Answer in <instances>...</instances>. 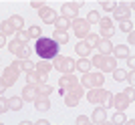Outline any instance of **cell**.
Masks as SVG:
<instances>
[{
  "instance_id": "24",
  "label": "cell",
  "mask_w": 135,
  "mask_h": 125,
  "mask_svg": "<svg viewBox=\"0 0 135 125\" xmlns=\"http://www.w3.org/2000/svg\"><path fill=\"white\" fill-rule=\"evenodd\" d=\"M14 65H16L20 71H24V73H28V71H34V62L30 61V59H20V61H14Z\"/></svg>"
},
{
  "instance_id": "49",
  "label": "cell",
  "mask_w": 135,
  "mask_h": 125,
  "mask_svg": "<svg viewBox=\"0 0 135 125\" xmlns=\"http://www.w3.org/2000/svg\"><path fill=\"white\" fill-rule=\"evenodd\" d=\"M32 6H34V8H38V10H40V8H42V6H45V4H42V2H32Z\"/></svg>"
},
{
  "instance_id": "48",
  "label": "cell",
  "mask_w": 135,
  "mask_h": 125,
  "mask_svg": "<svg viewBox=\"0 0 135 125\" xmlns=\"http://www.w3.org/2000/svg\"><path fill=\"white\" fill-rule=\"evenodd\" d=\"M2 46H6V36L4 34H0V49H2Z\"/></svg>"
},
{
  "instance_id": "33",
  "label": "cell",
  "mask_w": 135,
  "mask_h": 125,
  "mask_svg": "<svg viewBox=\"0 0 135 125\" xmlns=\"http://www.w3.org/2000/svg\"><path fill=\"white\" fill-rule=\"evenodd\" d=\"M113 123H115V125H123V123H127V117H125V113H123V111H117V113H115V115H113Z\"/></svg>"
},
{
  "instance_id": "23",
  "label": "cell",
  "mask_w": 135,
  "mask_h": 125,
  "mask_svg": "<svg viewBox=\"0 0 135 125\" xmlns=\"http://www.w3.org/2000/svg\"><path fill=\"white\" fill-rule=\"evenodd\" d=\"M34 71H38L40 75H49L52 71V62L49 61H40V62H34Z\"/></svg>"
},
{
  "instance_id": "16",
  "label": "cell",
  "mask_w": 135,
  "mask_h": 125,
  "mask_svg": "<svg viewBox=\"0 0 135 125\" xmlns=\"http://www.w3.org/2000/svg\"><path fill=\"white\" fill-rule=\"evenodd\" d=\"M129 103H131V101L127 99V95H125V93H119V95L113 97V107L117 109V111H125Z\"/></svg>"
},
{
  "instance_id": "15",
  "label": "cell",
  "mask_w": 135,
  "mask_h": 125,
  "mask_svg": "<svg viewBox=\"0 0 135 125\" xmlns=\"http://www.w3.org/2000/svg\"><path fill=\"white\" fill-rule=\"evenodd\" d=\"M38 97V91H36V85H30V83H26L22 89V101H34Z\"/></svg>"
},
{
  "instance_id": "20",
  "label": "cell",
  "mask_w": 135,
  "mask_h": 125,
  "mask_svg": "<svg viewBox=\"0 0 135 125\" xmlns=\"http://www.w3.org/2000/svg\"><path fill=\"white\" fill-rule=\"evenodd\" d=\"M32 103H34V107H36V111H49V109H51V101H49V97H45V95H38Z\"/></svg>"
},
{
  "instance_id": "14",
  "label": "cell",
  "mask_w": 135,
  "mask_h": 125,
  "mask_svg": "<svg viewBox=\"0 0 135 125\" xmlns=\"http://www.w3.org/2000/svg\"><path fill=\"white\" fill-rule=\"evenodd\" d=\"M131 8H133V6H129V8H127V4H117V8L113 10V16L117 18V20H129Z\"/></svg>"
},
{
  "instance_id": "46",
  "label": "cell",
  "mask_w": 135,
  "mask_h": 125,
  "mask_svg": "<svg viewBox=\"0 0 135 125\" xmlns=\"http://www.w3.org/2000/svg\"><path fill=\"white\" fill-rule=\"evenodd\" d=\"M127 39H129V45H133V42H135V34H133V30H131V32H127Z\"/></svg>"
},
{
  "instance_id": "28",
  "label": "cell",
  "mask_w": 135,
  "mask_h": 125,
  "mask_svg": "<svg viewBox=\"0 0 135 125\" xmlns=\"http://www.w3.org/2000/svg\"><path fill=\"white\" fill-rule=\"evenodd\" d=\"M8 22H10V26L14 30H22V26H24V20H22V16H18V14H14V16H10L8 18Z\"/></svg>"
},
{
  "instance_id": "37",
  "label": "cell",
  "mask_w": 135,
  "mask_h": 125,
  "mask_svg": "<svg viewBox=\"0 0 135 125\" xmlns=\"http://www.w3.org/2000/svg\"><path fill=\"white\" fill-rule=\"evenodd\" d=\"M113 77H115V81H125L127 71H123V69H115V71H113Z\"/></svg>"
},
{
  "instance_id": "45",
  "label": "cell",
  "mask_w": 135,
  "mask_h": 125,
  "mask_svg": "<svg viewBox=\"0 0 135 125\" xmlns=\"http://www.w3.org/2000/svg\"><path fill=\"white\" fill-rule=\"evenodd\" d=\"M127 67L133 71V67H135V59H133V57H127Z\"/></svg>"
},
{
  "instance_id": "40",
  "label": "cell",
  "mask_w": 135,
  "mask_h": 125,
  "mask_svg": "<svg viewBox=\"0 0 135 125\" xmlns=\"http://www.w3.org/2000/svg\"><path fill=\"white\" fill-rule=\"evenodd\" d=\"M4 111H8V101H6L4 97H0V115L4 113Z\"/></svg>"
},
{
  "instance_id": "31",
  "label": "cell",
  "mask_w": 135,
  "mask_h": 125,
  "mask_svg": "<svg viewBox=\"0 0 135 125\" xmlns=\"http://www.w3.org/2000/svg\"><path fill=\"white\" fill-rule=\"evenodd\" d=\"M85 20H87V24H99V20H101V16H99V12L97 10H91L89 14H87V18H85Z\"/></svg>"
},
{
  "instance_id": "1",
  "label": "cell",
  "mask_w": 135,
  "mask_h": 125,
  "mask_svg": "<svg viewBox=\"0 0 135 125\" xmlns=\"http://www.w3.org/2000/svg\"><path fill=\"white\" fill-rule=\"evenodd\" d=\"M34 51L38 55L42 61H51L59 55V45H56L52 39H45V36H40L36 40V45H34Z\"/></svg>"
},
{
  "instance_id": "7",
  "label": "cell",
  "mask_w": 135,
  "mask_h": 125,
  "mask_svg": "<svg viewBox=\"0 0 135 125\" xmlns=\"http://www.w3.org/2000/svg\"><path fill=\"white\" fill-rule=\"evenodd\" d=\"M8 51L18 59H30V46L22 45V42H18V40H12L10 45H8Z\"/></svg>"
},
{
  "instance_id": "42",
  "label": "cell",
  "mask_w": 135,
  "mask_h": 125,
  "mask_svg": "<svg viewBox=\"0 0 135 125\" xmlns=\"http://www.w3.org/2000/svg\"><path fill=\"white\" fill-rule=\"evenodd\" d=\"M87 123H91L89 117H85V115H79V117H77V125H87Z\"/></svg>"
},
{
  "instance_id": "30",
  "label": "cell",
  "mask_w": 135,
  "mask_h": 125,
  "mask_svg": "<svg viewBox=\"0 0 135 125\" xmlns=\"http://www.w3.org/2000/svg\"><path fill=\"white\" fill-rule=\"evenodd\" d=\"M55 28H56V30H65V32H67V30L71 28V20H67V18L59 16V18L55 20Z\"/></svg>"
},
{
  "instance_id": "4",
  "label": "cell",
  "mask_w": 135,
  "mask_h": 125,
  "mask_svg": "<svg viewBox=\"0 0 135 125\" xmlns=\"http://www.w3.org/2000/svg\"><path fill=\"white\" fill-rule=\"evenodd\" d=\"M103 83H105V77H103V73H85L83 81H81V87H87V89H95V87H103Z\"/></svg>"
},
{
  "instance_id": "17",
  "label": "cell",
  "mask_w": 135,
  "mask_h": 125,
  "mask_svg": "<svg viewBox=\"0 0 135 125\" xmlns=\"http://www.w3.org/2000/svg\"><path fill=\"white\" fill-rule=\"evenodd\" d=\"M95 46H97V51H99V55H111V51H113L111 39H101V36H99Z\"/></svg>"
},
{
  "instance_id": "43",
  "label": "cell",
  "mask_w": 135,
  "mask_h": 125,
  "mask_svg": "<svg viewBox=\"0 0 135 125\" xmlns=\"http://www.w3.org/2000/svg\"><path fill=\"white\" fill-rule=\"evenodd\" d=\"M123 93H125V95H127V99H129L131 103L135 101V93H133V87H129V89H127V91H123Z\"/></svg>"
},
{
  "instance_id": "22",
  "label": "cell",
  "mask_w": 135,
  "mask_h": 125,
  "mask_svg": "<svg viewBox=\"0 0 135 125\" xmlns=\"http://www.w3.org/2000/svg\"><path fill=\"white\" fill-rule=\"evenodd\" d=\"M26 81L30 83V85H36V83H40V81H46V75H40L38 71H28L26 73Z\"/></svg>"
},
{
  "instance_id": "11",
  "label": "cell",
  "mask_w": 135,
  "mask_h": 125,
  "mask_svg": "<svg viewBox=\"0 0 135 125\" xmlns=\"http://www.w3.org/2000/svg\"><path fill=\"white\" fill-rule=\"evenodd\" d=\"M38 16H40V20L42 22H46V24H55V20L59 18V14H56L52 8H49V6H42L38 10Z\"/></svg>"
},
{
  "instance_id": "41",
  "label": "cell",
  "mask_w": 135,
  "mask_h": 125,
  "mask_svg": "<svg viewBox=\"0 0 135 125\" xmlns=\"http://www.w3.org/2000/svg\"><path fill=\"white\" fill-rule=\"evenodd\" d=\"M125 81L129 83V87H133V83H135V73H133V71H129V73H127V77H125Z\"/></svg>"
},
{
  "instance_id": "8",
  "label": "cell",
  "mask_w": 135,
  "mask_h": 125,
  "mask_svg": "<svg viewBox=\"0 0 135 125\" xmlns=\"http://www.w3.org/2000/svg\"><path fill=\"white\" fill-rule=\"evenodd\" d=\"M18 75H20V69L12 62V65H8V67L4 69V73H2V81L6 83V87H12L18 81Z\"/></svg>"
},
{
  "instance_id": "12",
  "label": "cell",
  "mask_w": 135,
  "mask_h": 125,
  "mask_svg": "<svg viewBox=\"0 0 135 125\" xmlns=\"http://www.w3.org/2000/svg\"><path fill=\"white\" fill-rule=\"evenodd\" d=\"M99 26H101V39H111L113 34H115L111 18H107V16L101 18V20H99Z\"/></svg>"
},
{
  "instance_id": "44",
  "label": "cell",
  "mask_w": 135,
  "mask_h": 125,
  "mask_svg": "<svg viewBox=\"0 0 135 125\" xmlns=\"http://www.w3.org/2000/svg\"><path fill=\"white\" fill-rule=\"evenodd\" d=\"M6 89H8V87H6V83L2 81V77H0V95H4V91H6Z\"/></svg>"
},
{
  "instance_id": "36",
  "label": "cell",
  "mask_w": 135,
  "mask_h": 125,
  "mask_svg": "<svg viewBox=\"0 0 135 125\" xmlns=\"http://www.w3.org/2000/svg\"><path fill=\"white\" fill-rule=\"evenodd\" d=\"M14 40H18V42L26 45V42H28V32H26V30H18V32H16V39H14Z\"/></svg>"
},
{
  "instance_id": "10",
  "label": "cell",
  "mask_w": 135,
  "mask_h": 125,
  "mask_svg": "<svg viewBox=\"0 0 135 125\" xmlns=\"http://www.w3.org/2000/svg\"><path fill=\"white\" fill-rule=\"evenodd\" d=\"M71 28L75 30V34H77L81 40H83L85 36L91 32V30H89V24H87V20H85V18H75L73 22H71Z\"/></svg>"
},
{
  "instance_id": "38",
  "label": "cell",
  "mask_w": 135,
  "mask_h": 125,
  "mask_svg": "<svg viewBox=\"0 0 135 125\" xmlns=\"http://www.w3.org/2000/svg\"><path fill=\"white\" fill-rule=\"evenodd\" d=\"M101 6L103 8H105V10H115V8H117V2H113V0H105V2H101Z\"/></svg>"
},
{
  "instance_id": "2",
  "label": "cell",
  "mask_w": 135,
  "mask_h": 125,
  "mask_svg": "<svg viewBox=\"0 0 135 125\" xmlns=\"http://www.w3.org/2000/svg\"><path fill=\"white\" fill-rule=\"evenodd\" d=\"M91 65H95L103 73H113L117 69V59L111 55H95V59L91 61Z\"/></svg>"
},
{
  "instance_id": "34",
  "label": "cell",
  "mask_w": 135,
  "mask_h": 125,
  "mask_svg": "<svg viewBox=\"0 0 135 125\" xmlns=\"http://www.w3.org/2000/svg\"><path fill=\"white\" fill-rule=\"evenodd\" d=\"M26 32H28V39H36V40H38L40 36H42L40 26H30V30H26Z\"/></svg>"
},
{
  "instance_id": "26",
  "label": "cell",
  "mask_w": 135,
  "mask_h": 125,
  "mask_svg": "<svg viewBox=\"0 0 135 125\" xmlns=\"http://www.w3.org/2000/svg\"><path fill=\"white\" fill-rule=\"evenodd\" d=\"M52 40H55L56 45H65V42H69V32H65V30H55Z\"/></svg>"
},
{
  "instance_id": "35",
  "label": "cell",
  "mask_w": 135,
  "mask_h": 125,
  "mask_svg": "<svg viewBox=\"0 0 135 125\" xmlns=\"http://www.w3.org/2000/svg\"><path fill=\"white\" fill-rule=\"evenodd\" d=\"M85 42H87V45H89V46H95L97 45V40H99V34H95V32H89V34H87V36H85Z\"/></svg>"
},
{
  "instance_id": "29",
  "label": "cell",
  "mask_w": 135,
  "mask_h": 125,
  "mask_svg": "<svg viewBox=\"0 0 135 125\" xmlns=\"http://www.w3.org/2000/svg\"><path fill=\"white\" fill-rule=\"evenodd\" d=\"M75 69H79V71H83V73H89L91 71V61L87 57H81L79 62H75Z\"/></svg>"
},
{
  "instance_id": "39",
  "label": "cell",
  "mask_w": 135,
  "mask_h": 125,
  "mask_svg": "<svg viewBox=\"0 0 135 125\" xmlns=\"http://www.w3.org/2000/svg\"><path fill=\"white\" fill-rule=\"evenodd\" d=\"M121 30L123 32H131L133 30V22L131 20H121Z\"/></svg>"
},
{
  "instance_id": "25",
  "label": "cell",
  "mask_w": 135,
  "mask_h": 125,
  "mask_svg": "<svg viewBox=\"0 0 135 125\" xmlns=\"http://www.w3.org/2000/svg\"><path fill=\"white\" fill-rule=\"evenodd\" d=\"M8 101V109L10 111H20L22 109V97H10V99H6Z\"/></svg>"
},
{
  "instance_id": "9",
  "label": "cell",
  "mask_w": 135,
  "mask_h": 125,
  "mask_svg": "<svg viewBox=\"0 0 135 125\" xmlns=\"http://www.w3.org/2000/svg\"><path fill=\"white\" fill-rule=\"evenodd\" d=\"M83 6V0L79 2H69V4H62V18H67V20H75V18L79 16V8Z\"/></svg>"
},
{
  "instance_id": "19",
  "label": "cell",
  "mask_w": 135,
  "mask_h": 125,
  "mask_svg": "<svg viewBox=\"0 0 135 125\" xmlns=\"http://www.w3.org/2000/svg\"><path fill=\"white\" fill-rule=\"evenodd\" d=\"M113 57L115 59H127V57H131V49L127 45H117V46H113Z\"/></svg>"
},
{
  "instance_id": "13",
  "label": "cell",
  "mask_w": 135,
  "mask_h": 125,
  "mask_svg": "<svg viewBox=\"0 0 135 125\" xmlns=\"http://www.w3.org/2000/svg\"><path fill=\"white\" fill-rule=\"evenodd\" d=\"M77 83H79V79H77L73 73H62L61 79H59V85H61V89H65V91L71 89V87H75Z\"/></svg>"
},
{
  "instance_id": "21",
  "label": "cell",
  "mask_w": 135,
  "mask_h": 125,
  "mask_svg": "<svg viewBox=\"0 0 135 125\" xmlns=\"http://www.w3.org/2000/svg\"><path fill=\"white\" fill-rule=\"evenodd\" d=\"M75 51H77V55H79V57H89L91 51H93V46H89L85 40H79V42H77V46H75Z\"/></svg>"
},
{
  "instance_id": "18",
  "label": "cell",
  "mask_w": 135,
  "mask_h": 125,
  "mask_svg": "<svg viewBox=\"0 0 135 125\" xmlns=\"http://www.w3.org/2000/svg\"><path fill=\"white\" fill-rule=\"evenodd\" d=\"M107 121V109L105 107H97L95 111H93V115H91V123H97V125H101Z\"/></svg>"
},
{
  "instance_id": "5",
  "label": "cell",
  "mask_w": 135,
  "mask_h": 125,
  "mask_svg": "<svg viewBox=\"0 0 135 125\" xmlns=\"http://www.w3.org/2000/svg\"><path fill=\"white\" fill-rule=\"evenodd\" d=\"M109 97H111V93L105 91L103 87H95V89H91V91L87 93V99H89V103H93V105H101V103H107Z\"/></svg>"
},
{
  "instance_id": "6",
  "label": "cell",
  "mask_w": 135,
  "mask_h": 125,
  "mask_svg": "<svg viewBox=\"0 0 135 125\" xmlns=\"http://www.w3.org/2000/svg\"><path fill=\"white\" fill-rule=\"evenodd\" d=\"M52 69L61 71V75L62 73H73L75 71V61L71 57H59V55H56L55 62H52Z\"/></svg>"
},
{
  "instance_id": "27",
  "label": "cell",
  "mask_w": 135,
  "mask_h": 125,
  "mask_svg": "<svg viewBox=\"0 0 135 125\" xmlns=\"http://www.w3.org/2000/svg\"><path fill=\"white\" fill-rule=\"evenodd\" d=\"M36 91H38V95H45V97H49L52 93V87L46 83V81H40V83H36Z\"/></svg>"
},
{
  "instance_id": "3",
  "label": "cell",
  "mask_w": 135,
  "mask_h": 125,
  "mask_svg": "<svg viewBox=\"0 0 135 125\" xmlns=\"http://www.w3.org/2000/svg\"><path fill=\"white\" fill-rule=\"evenodd\" d=\"M83 87H81V83H77L75 87H71V89H67L65 91V105H69V107H75V105H79L81 97H83Z\"/></svg>"
},
{
  "instance_id": "47",
  "label": "cell",
  "mask_w": 135,
  "mask_h": 125,
  "mask_svg": "<svg viewBox=\"0 0 135 125\" xmlns=\"http://www.w3.org/2000/svg\"><path fill=\"white\" fill-rule=\"evenodd\" d=\"M34 123H36V125H49V119H36Z\"/></svg>"
},
{
  "instance_id": "32",
  "label": "cell",
  "mask_w": 135,
  "mask_h": 125,
  "mask_svg": "<svg viewBox=\"0 0 135 125\" xmlns=\"http://www.w3.org/2000/svg\"><path fill=\"white\" fill-rule=\"evenodd\" d=\"M14 32H16V30H14V28L10 26V22H8V20H4V22L0 24V34L8 36V34H14Z\"/></svg>"
}]
</instances>
